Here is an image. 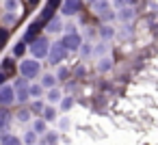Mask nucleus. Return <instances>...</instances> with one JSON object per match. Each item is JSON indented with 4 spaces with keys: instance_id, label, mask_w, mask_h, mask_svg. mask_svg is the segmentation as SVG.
Returning <instances> with one entry per match:
<instances>
[{
    "instance_id": "1",
    "label": "nucleus",
    "mask_w": 158,
    "mask_h": 145,
    "mask_svg": "<svg viewBox=\"0 0 158 145\" xmlns=\"http://www.w3.org/2000/svg\"><path fill=\"white\" fill-rule=\"evenodd\" d=\"M48 52H50V44H48V39H46V37H37V39L33 41V46H31V54L35 56V61L48 56Z\"/></svg>"
},
{
    "instance_id": "2",
    "label": "nucleus",
    "mask_w": 158,
    "mask_h": 145,
    "mask_svg": "<svg viewBox=\"0 0 158 145\" xmlns=\"http://www.w3.org/2000/svg\"><path fill=\"white\" fill-rule=\"evenodd\" d=\"M20 72H22L24 78H37L39 72H41V65H39L35 59H26V61L20 63Z\"/></svg>"
},
{
    "instance_id": "3",
    "label": "nucleus",
    "mask_w": 158,
    "mask_h": 145,
    "mask_svg": "<svg viewBox=\"0 0 158 145\" xmlns=\"http://www.w3.org/2000/svg\"><path fill=\"white\" fill-rule=\"evenodd\" d=\"M48 56H50V63H52V65H61V63L65 61V56H67V50H65V48H63V44L59 41V44L50 46Z\"/></svg>"
},
{
    "instance_id": "4",
    "label": "nucleus",
    "mask_w": 158,
    "mask_h": 145,
    "mask_svg": "<svg viewBox=\"0 0 158 145\" xmlns=\"http://www.w3.org/2000/svg\"><path fill=\"white\" fill-rule=\"evenodd\" d=\"M61 44H63V48H65L67 52H69V50H72V52H78L80 46H82V37H80L78 33H74V35H65Z\"/></svg>"
},
{
    "instance_id": "5",
    "label": "nucleus",
    "mask_w": 158,
    "mask_h": 145,
    "mask_svg": "<svg viewBox=\"0 0 158 145\" xmlns=\"http://www.w3.org/2000/svg\"><path fill=\"white\" fill-rule=\"evenodd\" d=\"M15 102V89L5 85V87H0V104L2 106H11Z\"/></svg>"
},
{
    "instance_id": "6",
    "label": "nucleus",
    "mask_w": 158,
    "mask_h": 145,
    "mask_svg": "<svg viewBox=\"0 0 158 145\" xmlns=\"http://www.w3.org/2000/svg\"><path fill=\"white\" fill-rule=\"evenodd\" d=\"M13 89H15V100H20V102H28L31 100V95H28V82L26 80H18Z\"/></svg>"
},
{
    "instance_id": "7",
    "label": "nucleus",
    "mask_w": 158,
    "mask_h": 145,
    "mask_svg": "<svg viewBox=\"0 0 158 145\" xmlns=\"http://www.w3.org/2000/svg\"><path fill=\"white\" fill-rule=\"evenodd\" d=\"M91 7H93V11L98 13V15H102V18H106V20H110L113 18V11H110V2H91Z\"/></svg>"
},
{
    "instance_id": "8",
    "label": "nucleus",
    "mask_w": 158,
    "mask_h": 145,
    "mask_svg": "<svg viewBox=\"0 0 158 145\" xmlns=\"http://www.w3.org/2000/svg\"><path fill=\"white\" fill-rule=\"evenodd\" d=\"M78 9H80V2H78V0H67V2L61 5V11H63L65 15H74V13H78Z\"/></svg>"
},
{
    "instance_id": "9",
    "label": "nucleus",
    "mask_w": 158,
    "mask_h": 145,
    "mask_svg": "<svg viewBox=\"0 0 158 145\" xmlns=\"http://www.w3.org/2000/svg\"><path fill=\"white\" fill-rule=\"evenodd\" d=\"M46 31H48V33H61V31H63V22H61L59 18H52V20L46 24Z\"/></svg>"
},
{
    "instance_id": "10",
    "label": "nucleus",
    "mask_w": 158,
    "mask_h": 145,
    "mask_svg": "<svg viewBox=\"0 0 158 145\" xmlns=\"http://www.w3.org/2000/svg\"><path fill=\"white\" fill-rule=\"evenodd\" d=\"M46 100H48L50 104H56V102L63 100V91H61V89H50L48 95H46Z\"/></svg>"
},
{
    "instance_id": "11",
    "label": "nucleus",
    "mask_w": 158,
    "mask_h": 145,
    "mask_svg": "<svg viewBox=\"0 0 158 145\" xmlns=\"http://www.w3.org/2000/svg\"><path fill=\"white\" fill-rule=\"evenodd\" d=\"M39 26H41V22H33L31 28H28L26 35H24V41H35V33L39 31Z\"/></svg>"
},
{
    "instance_id": "12",
    "label": "nucleus",
    "mask_w": 158,
    "mask_h": 145,
    "mask_svg": "<svg viewBox=\"0 0 158 145\" xmlns=\"http://www.w3.org/2000/svg\"><path fill=\"white\" fill-rule=\"evenodd\" d=\"M100 37H102V39H113V37H115V28H113L110 24H104V26L100 28Z\"/></svg>"
},
{
    "instance_id": "13",
    "label": "nucleus",
    "mask_w": 158,
    "mask_h": 145,
    "mask_svg": "<svg viewBox=\"0 0 158 145\" xmlns=\"http://www.w3.org/2000/svg\"><path fill=\"white\" fill-rule=\"evenodd\" d=\"M54 82H56V76H54V74H44V76H41V87L54 89Z\"/></svg>"
},
{
    "instance_id": "14",
    "label": "nucleus",
    "mask_w": 158,
    "mask_h": 145,
    "mask_svg": "<svg viewBox=\"0 0 158 145\" xmlns=\"http://www.w3.org/2000/svg\"><path fill=\"white\" fill-rule=\"evenodd\" d=\"M117 18H119L121 22H130V20L134 18V11H132L130 7H123V11H119V13H117Z\"/></svg>"
},
{
    "instance_id": "15",
    "label": "nucleus",
    "mask_w": 158,
    "mask_h": 145,
    "mask_svg": "<svg viewBox=\"0 0 158 145\" xmlns=\"http://www.w3.org/2000/svg\"><path fill=\"white\" fill-rule=\"evenodd\" d=\"M113 67V61L108 59V56H102L100 61H98V72H108Z\"/></svg>"
},
{
    "instance_id": "16",
    "label": "nucleus",
    "mask_w": 158,
    "mask_h": 145,
    "mask_svg": "<svg viewBox=\"0 0 158 145\" xmlns=\"http://www.w3.org/2000/svg\"><path fill=\"white\" fill-rule=\"evenodd\" d=\"M33 132H35V134H46V121H44V119H35Z\"/></svg>"
},
{
    "instance_id": "17",
    "label": "nucleus",
    "mask_w": 158,
    "mask_h": 145,
    "mask_svg": "<svg viewBox=\"0 0 158 145\" xmlns=\"http://www.w3.org/2000/svg\"><path fill=\"white\" fill-rule=\"evenodd\" d=\"M9 121H11V115H9L7 110H0V132L9 126Z\"/></svg>"
},
{
    "instance_id": "18",
    "label": "nucleus",
    "mask_w": 158,
    "mask_h": 145,
    "mask_svg": "<svg viewBox=\"0 0 158 145\" xmlns=\"http://www.w3.org/2000/svg\"><path fill=\"white\" fill-rule=\"evenodd\" d=\"M52 7H54V2H50V5L44 9V13H41V20H39V22H46V24H48V22L52 20Z\"/></svg>"
},
{
    "instance_id": "19",
    "label": "nucleus",
    "mask_w": 158,
    "mask_h": 145,
    "mask_svg": "<svg viewBox=\"0 0 158 145\" xmlns=\"http://www.w3.org/2000/svg\"><path fill=\"white\" fill-rule=\"evenodd\" d=\"M41 91H44L41 85H31V87H28V95H31V97H39Z\"/></svg>"
},
{
    "instance_id": "20",
    "label": "nucleus",
    "mask_w": 158,
    "mask_h": 145,
    "mask_svg": "<svg viewBox=\"0 0 158 145\" xmlns=\"http://www.w3.org/2000/svg\"><path fill=\"white\" fill-rule=\"evenodd\" d=\"M54 117H56V110H54L52 106H46V108H44V121H52Z\"/></svg>"
},
{
    "instance_id": "21",
    "label": "nucleus",
    "mask_w": 158,
    "mask_h": 145,
    "mask_svg": "<svg viewBox=\"0 0 158 145\" xmlns=\"http://www.w3.org/2000/svg\"><path fill=\"white\" fill-rule=\"evenodd\" d=\"M2 145H22V141H20L18 136H13V134H7V136L2 139Z\"/></svg>"
},
{
    "instance_id": "22",
    "label": "nucleus",
    "mask_w": 158,
    "mask_h": 145,
    "mask_svg": "<svg viewBox=\"0 0 158 145\" xmlns=\"http://www.w3.org/2000/svg\"><path fill=\"white\" fill-rule=\"evenodd\" d=\"M35 141H37V134H35L33 130H28V132L24 134V143H26V145H35Z\"/></svg>"
},
{
    "instance_id": "23",
    "label": "nucleus",
    "mask_w": 158,
    "mask_h": 145,
    "mask_svg": "<svg viewBox=\"0 0 158 145\" xmlns=\"http://www.w3.org/2000/svg\"><path fill=\"white\" fill-rule=\"evenodd\" d=\"M18 119H20L22 123H26V121L31 119V110H26V108H22V110L18 113Z\"/></svg>"
},
{
    "instance_id": "24",
    "label": "nucleus",
    "mask_w": 158,
    "mask_h": 145,
    "mask_svg": "<svg viewBox=\"0 0 158 145\" xmlns=\"http://www.w3.org/2000/svg\"><path fill=\"white\" fill-rule=\"evenodd\" d=\"M13 52H15L18 56H22V54L26 52V46H24V41H20V44H15V48H13Z\"/></svg>"
},
{
    "instance_id": "25",
    "label": "nucleus",
    "mask_w": 158,
    "mask_h": 145,
    "mask_svg": "<svg viewBox=\"0 0 158 145\" xmlns=\"http://www.w3.org/2000/svg\"><path fill=\"white\" fill-rule=\"evenodd\" d=\"M72 104H74V100H72V97H65V100H61V106H63V110H69V108H72Z\"/></svg>"
},
{
    "instance_id": "26",
    "label": "nucleus",
    "mask_w": 158,
    "mask_h": 145,
    "mask_svg": "<svg viewBox=\"0 0 158 145\" xmlns=\"http://www.w3.org/2000/svg\"><path fill=\"white\" fill-rule=\"evenodd\" d=\"M5 9L13 11V9H18V2H13V0H9V2H5Z\"/></svg>"
},
{
    "instance_id": "27",
    "label": "nucleus",
    "mask_w": 158,
    "mask_h": 145,
    "mask_svg": "<svg viewBox=\"0 0 158 145\" xmlns=\"http://www.w3.org/2000/svg\"><path fill=\"white\" fill-rule=\"evenodd\" d=\"M5 72H9V74L13 72V63H11V59H7V61H5Z\"/></svg>"
},
{
    "instance_id": "28",
    "label": "nucleus",
    "mask_w": 158,
    "mask_h": 145,
    "mask_svg": "<svg viewBox=\"0 0 158 145\" xmlns=\"http://www.w3.org/2000/svg\"><path fill=\"white\" fill-rule=\"evenodd\" d=\"M44 108H46V106H44L41 102H35V104H33V110H37V113H44Z\"/></svg>"
},
{
    "instance_id": "29",
    "label": "nucleus",
    "mask_w": 158,
    "mask_h": 145,
    "mask_svg": "<svg viewBox=\"0 0 158 145\" xmlns=\"http://www.w3.org/2000/svg\"><path fill=\"white\" fill-rule=\"evenodd\" d=\"M65 76H67V69H65V67H61V69H59V74H56V80H61V78H65Z\"/></svg>"
},
{
    "instance_id": "30",
    "label": "nucleus",
    "mask_w": 158,
    "mask_h": 145,
    "mask_svg": "<svg viewBox=\"0 0 158 145\" xmlns=\"http://www.w3.org/2000/svg\"><path fill=\"white\" fill-rule=\"evenodd\" d=\"M89 54H93V48H82V56H89Z\"/></svg>"
},
{
    "instance_id": "31",
    "label": "nucleus",
    "mask_w": 158,
    "mask_h": 145,
    "mask_svg": "<svg viewBox=\"0 0 158 145\" xmlns=\"http://www.w3.org/2000/svg\"><path fill=\"white\" fill-rule=\"evenodd\" d=\"M5 80H7V74L0 72V87H5Z\"/></svg>"
},
{
    "instance_id": "32",
    "label": "nucleus",
    "mask_w": 158,
    "mask_h": 145,
    "mask_svg": "<svg viewBox=\"0 0 158 145\" xmlns=\"http://www.w3.org/2000/svg\"><path fill=\"white\" fill-rule=\"evenodd\" d=\"M67 126H69V119L63 117V119H61V128H67Z\"/></svg>"
},
{
    "instance_id": "33",
    "label": "nucleus",
    "mask_w": 158,
    "mask_h": 145,
    "mask_svg": "<svg viewBox=\"0 0 158 145\" xmlns=\"http://www.w3.org/2000/svg\"><path fill=\"white\" fill-rule=\"evenodd\" d=\"M5 39H7V31H0V44H5Z\"/></svg>"
}]
</instances>
